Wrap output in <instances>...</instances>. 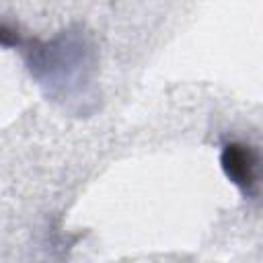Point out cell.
Instances as JSON below:
<instances>
[{
  "label": "cell",
  "mask_w": 263,
  "mask_h": 263,
  "mask_svg": "<svg viewBox=\"0 0 263 263\" xmlns=\"http://www.w3.org/2000/svg\"><path fill=\"white\" fill-rule=\"evenodd\" d=\"M92 47L78 31H64L55 39L29 49V70L41 84L64 86L78 76H84Z\"/></svg>",
  "instance_id": "cell-1"
},
{
  "label": "cell",
  "mask_w": 263,
  "mask_h": 263,
  "mask_svg": "<svg viewBox=\"0 0 263 263\" xmlns=\"http://www.w3.org/2000/svg\"><path fill=\"white\" fill-rule=\"evenodd\" d=\"M220 166L226 179L236 185L242 195L255 197L259 183V156L257 150L245 142H228L220 152Z\"/></svg>",
  "instance_id": "cell-2"
},
{
  "label": "cell",
  "mask_w": 263,
  "mask_h": 263,
  "mask_svg": "<svg viewBox=\"0 0 263 263\" xmlns=\"http://www.w3.org/2000/svg\"><path fill=\"white\" fill-rule=\"evenodd\" d=\"M0 45L2 47H12V45H21V37L14 29L0 25Z\"/></svg>",
  "instance_id": "cell-3"
}]
</instances>
